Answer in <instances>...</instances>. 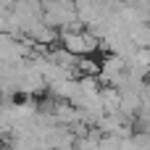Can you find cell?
Segmentation results:
<instances>
[{"label": "cell", "instance_id": "obj_2", "mask_svg": "<svg viewBox=\"0 0 150 150\" xmlns=\"http://www.w3.org/2000/svg\"><path fill=\"white\" fill-rule=\"evenodd\" d=\"M0 95H3V87H0Z\"/></svg>", "mask_w": 150, "mask_h": 150}, {"label": "cell", "instance_id": "obj_1", "mask_svg": "<svg viewBox=\"0 0 150 150\" xmlns=\"http://www.w3.org/2000/svg\"><path fill=\"white\" fill-rule=\"evenodd\" d=\"M61 45L63 50H69L76 58H87L95 47H98V34L84 32V29H66L61 32Z\"/></svg>", "mask_w": 150, "mask_h": 150}]
</instances>
